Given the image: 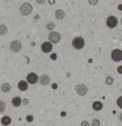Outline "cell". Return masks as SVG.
<instances>
[{
  "label": "cell",
  "instance_id": "cell-1",
  "mask_svg": "<svg viewBox=\"0 0 122 126\" xmlns=\"http://www.w3.org/2000/svg\"><path fill=\"white\" fill-rule=\"evenodd\" d=\"M61 39H62L61 33H59V32H55V30H51L49 33V37H47V41H50L53 45L59 43V42H61Z\"/></svg>",
  "mask_w": 122,
  "mask_h": 126
},
{
  "label": "cell",
  "instance_id": "cell-2",
  "mask_svg": "<svg viewBox=\"0 0 122 126\" xmlns=\"http://www.w3.org/2000/svg\"><path fill=\"white\" fill-rule=\"evenodd\" d=\"M20 12H21L22 16H29L33 12V7H31L30 3H22L20 5Z\"/></svg>",
  "mask_w": 122,
  "mask_h": 126
},
{
  "label": "cell",
  "instance_id": "cell-3",
  "mask_svg": "<svg viewBox=\"0 0 122 126\" xmlns=\"http://www.w3.org/2000/svg\"><path fill=\"white\" fill-rule=\"evenodd\" d=\"M84 46H85V41H84V38H83V37H75L72 39V47H74V49L81 50Z\"/></svg>",
  "mask_w": 122,
  "mask_h": 126
},
{
  "label": "cell",
  "instance_id": "cell-4",
  "mask_svg": "<svg viewBox=\"0 0 122 126\" xmlns=\"http://www.w3.org/2000/svg\"><path fill=\"white\" fill-rule=\"evenodd\" d=\"M118 18L116 17V16H108V18L105 20V24H106V26L109 28V29H114V28H117L118 25Z\"/></svg>",
  "mask_w": 122,
  "mask_h": 126
},
{
  "label": "cell",
  "instance_id": "cell-5",
  "mask_svg": "<svg viewBox=\"0 0 122 126\" xmlns=\"http://www.w3.org/2000/svg\"><path fill=\"white\" fill-rule=\"evenodd\" d=\"M75 92H76L79 96H85V94L88 93V87L85 84H83V83H79V84L75 85Z\"/></svg>",
  "mask_w": 122,
  "mask_h": 126
},
{
  "label": "cell",
  "instance_id": "cell-6",
  "mask_svg": "<svg viewBox=\"0 0 122 126\" xmlns=\"http://www.w3.org/2000/svg\"><path fill=\"white\" fill-rule=\"evenodd\" d=\"M21 49H22V43L18 39H15L9 43V50L12 53H18V51H21Z\"/></svg>",
  "mask_w": 122,
  "mask_h": 126
},
{
  "label": "cell",
  "instance_id": "cell-7",
  "mask_svg": "<svg viewBox=\"0 0 122 126\" xmlns=\"http://www.w3.org/2000/svg\"><path fill=\"white\" fill-rule=\"evenodd\" d=\"M110 58H112L113 62H121L122 61V50L121 49H114L110 54Z\"/></svg>",
  "mask_w": 122,
  "mask_h": 126
},
{
  "label": "cell",
  "instance_id": "cell-8",
  "mask_svg": "<svg viewBox=\"0 0 122 126\" xmlns=\"http://www.w3.org/2000/svg\"><path fill=\"white\" fill-rule=\"evenodd\" d=\"M41 50H42V53H45V54L51 53V51H53V43H51L50 41L42 42V45H41Z\"/></svg>",
  "mask_w": 122,
  "mask_h": 126
},
{
  "label": "cell",
  "instance_id": "cell-9",
  "mask_svg": "<svg viewBox=\"0 0 122 126\" xmlns=\"http://www.w3.org/2000/svg\"><path fill=\"white\" fill-rule=\"evenodd\" d=\"M38 75L35 72H29L26 75V81L29 83V84H37L38 83Z\"/></svg>",
  "mask_w": 122,
  "mask_h": 126
},
{
  "label": "cell",
  "instance_id": "cell-10",
  "mask_svg": "<svg viewBox=\"0 0 122 126\" xmlns=\"http://www.w3.org/2000/svg\"><path fill=\"white\" fill-rule=\"evenodd\" d=\"M38 83L42 85H49L50 84V76L49 75H41L38 78Z\"/></svg>",
  "mask_w": 122,
  "mask_h": 126
},
{
  "label": "cell",
  "instance_id": "cell-11",
  "mask_svg": "<svg viewBox=\"0 0 122 126\" xmlns=\"http://www.w3.org/2000/svg\"><path fill=\"white\" fill-rule=\"evenodd\" d=\"M17 88L20 91H22V92H25V91H28V88H29V83L26 80H20L17 83Z\"/></svg>",
  "mask_w": 122,
  "mask_h": 126
},
{
  "label": "cell",
  "instance_id": "cell-12",
  "mask_svg": "<svg viewBox=\"0 0 122 126\" xmlns=\"http://www.w3.org/2000/svg\"><path fill=\"white\" fill-rule=\"evenodd\" d=\"M66 17V12L63 9H57L55 11V18L59 20V21H62V20H64Z\"/></svg>",
  "mask_w": 122,
  "mask_h": 126
},
{
  "label": "cell",
  "instance_id": "cell-13",
  "mask_svg": "<svg viewBox=\"0 0 122 126\" xmlns=\"http://www.w3.org/2000/svg\"><path fill=\"white\" fill-rule=\"evenodd\" d=\"M0 124H1L3 126H8L12 124V118L9 116H3L1 118H0Z\"/></svg>",
  "mask_w": 122,
  "mask_h": 126
},
{
  "label": "cell",
  "instance_id": "cell-14",
  "mask_svg": "<svg viewBox=\"0 0 122 126\" xmlns=\"http://www.w3.org/2000/svg\"><path fill=\"white\" fill-rule=\"evenodd\" d=\"M102 108H104V105H102L101 101H94L92 104V109L96 110V112H100V110H102Z\"/></svg>",
  "mask_w": 122,
  "mask_h": 126
},
{
  "label": "cell",
  "instance_id": "cell-15",
  "mask_svg": "<svg viewBox=\"0 0 122 126\" xmlns=\"http://www.w3.org/2000/svg\"><path fill=\"white\" fill-rule=\"evenodd\" d=\"M0 89H1V92H3V93H8V92H11L12 87H11L9 83H3L1 87H0Z\"/></svg>",
  "mask_w": 122,
  "mask_h": 126
},
{
  "label": "cell",
  "instance_id": "cell-16",
  "mask_svg": "<svg viewBox=\"0 0 122 126\" xmlns=\"http://www.w3.org/2000/svg\"><path fill=\"white\" fill-rule=\"evenodd\" d=\"M12 105L13 106H20V105H22V100H21V97H18V96H15L13 98H12Z\"/></svg>",
  "mask_w": 122,
  "mask_h": 126
},
{
  "label": "cell",
  "instance_id": "cell-17",
  "mask_svg": "<svg viewBox=\"0 0 122 126\" xmlns=\"http://www.w3.org/2000/svg\"><path fill=\"white\" fill-rule=\"evenodd\" d=\"M8 33V26L5 24H0V35H5Z\"/></svg>",
  "mask_w": 122,
  "mask_h": 126
},
{
  "label": "cell",
  "instance_id": "cell-18",
  "mask_svg": "<svg viewBox=\"0 0 122 126\" xmlns=\"http://www.w3.org/2000/svg\"><path fill=\"white\" fill-rule=\"evenodd\" d=\"M113 83H114V79L112 76H106L105 78V84L106 85H113Z\"/></svg>",
  "mask_w": 122,
  "mask_h": 126
},
{
  "label": "cell",
  "instance_id": "cell-19",
  "mask_svg": "<svg viewBox=\"0 0 122 126\" xmlns=\"http://www.w3.org/2000/svg\"><path fill=\"white\" fill-rule=\"evenodd\" d=\"M5 109H7V105H5V102H4L3 100H0V114L5 112Z\"/></svg>",
  "mask_w": 122,
  "mask_h": 126
},
{
  "label": "cell",
  "instance_id": "cell-20",
  "mask_svg": "<svg viewBox=\"0 0 122 126\" xmlns=\"http://www.w3.org/2000/svg\"><path fill=\"white\" fill-rule=\"evenodd\" d=\"M46 29L50 30V32L54 30V29H55V24H54V22H47V24H46Z\"/></svg>",
  "mask_w": 122,
  "mask_h": 126
},
{
  "label": "cell",
  "instance_id": "cell-21",
  "mask_svg": "<svg viewBox=\"0 0 122 126\" xmlns=\"http://www.w3.org/2000/svg\"><path fill=\"white\" fill-rule=\"evenodd\" d=\"M91 126H101V121L97 120V118H94V120L91 122Z\"/></svg>",
  "mask_w": 122,
  "mask_h": 126
},
{
  "label": "cell",
  "instance_id": "cell-22",
  "mask_svg": "<svg viewBox=\"0 0 122 126\" xmlns=\"http://www.w3.org/2000/svg\"><path fill=\"white\" fill-rule=\"evenodd\" d=\"M117 106L122 109V96H120V97L117 98Z\"/></svg>",
  "mask_w": 122,
  "mask_h": 126
},
{
  "label": "cell",
  "instance_id": "cell-23",
  "mask_svg": "<svg viewBox=\"0 0 122 126\" xmlns=\"http://www.w3.org/2000/svg\"><path fill=\"white\" fill-rule=\"evenodd\" d=\"M88 4H89V5H97L98 0H88Z\"/></svg>",
  "mask_w": 122,
  "mask_h": 126
},
{
  "label": "cell",
  "instance_id": "cell-24",
  "mask_svg": "<svg viewBox=\"0 0 122 126\" xmlns=\"http://www.w3.org/2000/svg\"><path fill=\"white\" fill-rule=\"evenodd\" d=\"M80 126H91V124H89L88 121H83L81 124H80Z\"/></svg>",
  "mask_w": 122,
  "mask_h": 126
},
{
  "label": "cell",
  "instance_id": "cell-25",
  "mask_svg": "<svg viewBox=\"0 0 122 126\" xmlns=\"http://www.w3.org/2000/svg\"><path fill=\"white\" fill-rule=\"evenodd\" d=\"M35 1H37L38 4H45V3H46V0H35Z\"/></svg>",
  "mask_w": 122,
  "mask_h": 126
},
{
  "label": "cell",
  "instance_id": "cell-26",
  "mask_svg": "<svg viewBox=\"0 0 122 126\" xmlns=\"http://www.w3.org/2000/svg\"><path fill=\"white\" fill-rule=\"evenodd\" d=\"M117 71H118V74H122V66H118Z\"/></svg>",
  "mask_w": 122,
  "mask_h": 126
},
{
  "label": "cell",
  "instance_id": "cell-27",
  "mask_svg": "<svg viewBox=\"0 0 122 126\" xmlns=\"http://www.w3.org/2000/svg\"><path fill=\"white\" fill-rule=\"evenodd\" d=\"M28 102H29V101H28V98H24V100H22V105H26Z\"/></svg>",
  "mask_w": 122,
  "mask_h": 126
},
{
  "label": "cell",
  "instance_id": "cell-28",
  "mask_svg": "<svg viewBox=\"0 0 122 126\" xmlns=\"http://www.w3.org/2000/svg\"><path fill=\"white\" fill-rule=\"evenodd\" d=\"M118 120H120V122H122V112L118 114Z\"/></svg>",
  "mask_w": 122,
  "mask_h": 126
},
{
  "label": "cell",
  "instance_id": "cell-29",
  "mask_svg": "<svg viewBox=\"0 0 122 126\" xmlns=\"http://www.w3.org/2000/svg\"><path fill=\"white\" fill-rule=\"evenodd\" d=\"M28 121H29V122H30V121H33V117L29 116V117H28Z\"/></svg>",
  "mask_w": 122,
  "mask_h": 126
},
{
  "label": "cell",
  "instance_id": "cell-30",
  "mask_svg": "<svg viewBox=\"0 0 122 126\" xmlns=\"http://www.w3.org/2000/svg\"><path fill=\"white\" fill-rule=\"evenodd\" d=\"M49 3H50V4H54V3H55V0H49Z\"/></svg>",
  "mask_w": 122,
  "mask_h": 126
},
{
  "label": "cell",
  "instance_id": "cell-31",
  "mask_svg": "<svg viewBox=\"0 0 122 126\" xmlns=\"http://www.w3.org/2000/svg\"><path fill=\"white\" fill-rule=\"evenodd\" d=\"M120 22H121V25H122V17H121V20H120Z\"/></svg>",
  "mask_w": 122,
  "mask_h": 126
}]
</instances>
